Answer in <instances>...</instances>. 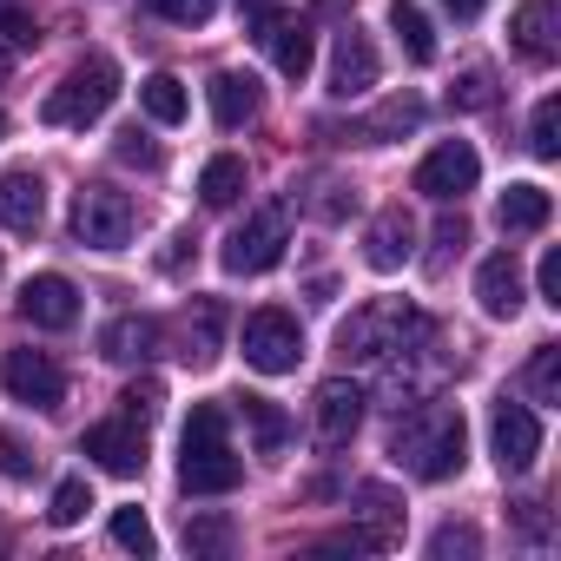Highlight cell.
Wrapping results in <instances>:
<instances>
[{"label":"cell","instance_id":"obj_1","mask_svg":"<svg viewBox=\"0 0 561 561\" xmlns=\"http://www.w3.org/2000/svg\"><path fill=\"white\" fill-rule=\"evenodd\" d=\"M390 456H397L416 482H449V476H462V462H469V423H462V410H456V403H436V397H416V403L397 416V430H390Z\"/></svg>","mask_w":561,"mask_h":561},{"label":"cell","instance_id":"obj_2","mask_svg":"<svg viewBox=\"0 0 561 561\" xmlns=\"http://www.w3.org/2000/svg\"><path fill=\"white\" fill-rule=\"evenodd\" d=\"M244 482V462L225 430V403H192L185 436H179V489L185 495H231Z\"/></svg>","mask_w":561,"mask_h":561},{"label":"cell","instance_id":"obj_3","mask_svg":"<svg viewBox=\"0 0 561 561\" xmlns=\"http://www.w3.org/2000/svg\"><path fill=\"white\" fill-rule=\"evenodd\" d=\"M113 100H119V67H113L106 54H87V60L67 67V80L41 100V119H47V126H73V133H87L93 119H106Z\"/></svg>","mask_w":561,"mask_h":561},{"label":"cell","instance_id":"obj_4","mask_svg":"<svg viewBox=\"0 0 561 561\" xmlns=\"http://www.w3.org/2000/svg\"><path fill=\"white\" fill-rule=\"evenodd\" d=\"M416 331H423V318H416L403 298H370V305H357V311L344 318L337 351H344V364H383V357L403 351Z\"/></svg>","mask_w":561,"mask_h":561},{"label":"cell","instance_id":"obj_5","mask_svg":"<svg viewBox=\"0 0 561 561\" xmlns=\"http://www.w3.org/2000/svg\"><path fill=\"white\" fill-rule=\"evenodd\" d=\"M133 231H139V205H133L119 185L93 179V185L73 192V238H80V244H93V251H126Z\"/></svg>","mask_w":561,"mask_h":561},{"label":"cell","instance_id":"obj_6","mask_svg":"<svg viewBox=\"0 0 561 561\" xmlns=\"http://www.w3.org/2000/svg\"><path fill=\"white\" fill-rule=\"evenodd\" d=\"M285 244H291V205L285 198H271V205H257L231 238H225V271L231 277H257V271H271L277 257H285Z\"/></svg>","mask_w":561,"mask_h":561},{"label":"cell","instance_id":"obj_7","mask_svg":"<svg viewBox=\"0 0 561 561\" xmlns=\"http://www.w3.org/2000/svg\"><path fill=\"white\" fill-rule=\"evenodd\" d=\"M238 351H244V364H251V370L285 377V370H298V357H305V331H298V318H291V311H251V318H244Z\"/></svg>","mask_w":561,"mask_h":561},{"label":"cell","instance_id":"obj_8","mask_svg":"<svg viewBox=\"0 0 561 561\" xmlns=\"http://www.w3.org/2000/svg\"><path fill=\"white\" fill-rule=\"evenodd\" d=\"M0 383H8V397L27 403V410H60L67 403V370L47 351H8L0 357Z\"/></svg>","mask_w":561,"mask_h":561},{"label":"cell","instance_id":"obj_9","mask_svg":"<svg viewBox=\"0 0 561 561\" xmlns=\"http://www.w3.org/2000/svg\"><path fill=\"white\" fill-rule=\"evenodd\" d=\"M476 179H482V159H476V146H469V139H443V146H430V159L416 165V192H423V198H436V205H449V198L476 192Z\"/></svg>","mask_w":561,"mask_h":561},{"label":"cell","instance_id":"obj_10","mask_svg":"<svg viewBox=\"0 0 561 561\" xmlns=\"http://www.w3.org/2000/svg\"><path fill=\"white\" fill-rule=\"evenodd\" d=\"M489 449H495V469H502V476L535 469V456H541V423H535V410L502 397L495 416H489Z\"/></svg>","mask_w":561,"mask_h":561},{"label":"cell","instance_id":"obj_11","mask_svg":"<svg viewBox=\"0 0 561 561\" xmlns=\"http://www.w3.org/2000/svg\"><path fill=\"white\" fill-rule=\"evenodd\" d=\"M80 456H93L106 476H139V469H146V423H133V416L93 423V430L80 436Z\"/></svg>","mask_w":561,"mask_h":561},{"label":"cell","instance_id":"obj_12","mask_svg":"<svg viewBox=\"0 0 561 561\" xmlns=\"http://www.w3.org/2000/svg\"><path fill=\"white\" fill-rule=\"evenodd\" d=\"M364 390L351 383V377H331V383H318V403H311V423H318V443L324 449H344L357 430H364Z\"/></svg>","mask_w":561,"mask_h":561},{"label":"cell","instance_id":"obj_13","mask_svg":"<svg viewBox=\"0 0 561 561\" xmlns=\"http://www.w3.org/2000/svg\"><path fill=\"white\" fill-rule=\"evenodd\" d=\"M21 318L41 324V331H73L80 324V291H73V277L60 271H41L21 285Z\"/></svg>","mask_w":561,"mask_h":561},{"label":"cell","instance_id":"obj_14","mask_svg":"<svg viewBox=\"0 0 561 561\" xmlns=\"http://www.w3.org/2000/svg\"><path fill=\"white\" fill-rule=\"evenodd\" d=\"M257 41L271 47V67L285 73V80H305V73L318 67V41H311V27L291 21V14H277V8L257 21Z\"/></svg>","mask_w":561,"mask_h":561},{"label":"cell","instance_id":"obj_15","mask_svg":"<svg viewBox=\"0 0 561 561\" xmlns=\"http://www.w3.org/2000/svg\"><path fill=\"white\" fill-rule=\"evenodd\" d=\"M331 100H364L370 87H377V47H370V34H357V27H344L337 34V47H331Z\"/></svg>","mask_w":561,"mask_h":561},{"label":"cell","instance_id":"obj_16","mask_svg":"<svg viewBox=\"0 0 561 561\" xmlns=\"http://www.w3.org/2000/svg\"><path fill=\"white\" fill-rule=\"evenodd\" d=\"M476 305H482V318H495V324H508V318L522 311V264H515V251H489V257L476 264Z\"/></svg>","mask_w":561,"mask_h":561},{"label":"cell","instance_id":"obj_17","mask_svg":"<svg viewBox=\"0 0 561 561\" xmlns=\"http://www.w3.org/2000/svg\"><path fill=\"white\" fill-rule=\"evenodd\" d=\"M0 225H8L14 238H34L41 225H47V185H41V172H0Z\"/></svg>","mask_w":561,"mask_h":561},{"label":"cell","instance_id":"obj_18","mask_svg":"<svg viewBox=\"0 0 561 561\" xmlns=\"http://www.w3.org/2000/svg\"><path fill=\"white\" fill-rule=\"evenodd\" d=\"M508 41H515L522 60L548 67V60L561 54V14H554V0H522L515 21H508Z\"/></svg>","mask_w":561,"mask_h":561},{"label":"cell","instance_id":"obj_19","mask_svg":"<svg viewBox=\"0 0 561 561\" xmlns=\"http://www.w3.org/2000/svg\"><path fill=\"white\" fill-rule=\"evenodd\" d=\"M410 251H416V218L403 205L377 211L370 231H364V264L370 271H397V264H410Z\"/></svg>","mask_w":561,"mask_h":561},{"label":"cell","instance_id":"obj_20","mask_svg":"<svg viewBox=\"0 0 561 561\" xmlns=\"http://www.w3.org/2000/svg\"><path fill=\"white\" fill-rule=\"evenodd\" d=\"M159 337H165L159 318H113V324L100 331V357H106V364H146V357L159 351Z\"/></svg>","mask_w":561,"mask_h":561},{"label":"cell","instance_id":"obj_21","mask_svg":"<svg viewBox=\"0 0 561 561\" xmlns=\"http://www.w3.org/2000/svg\"><path fill=\"white\" fill-rule=\"evenodd\" d=\"M205 93H211V119H218L225 133H238V126L257 119V80H251V73H231V67H225V73H211Z\"/></svg>","mask_w":561,"mask_h":561},{"label":"cell","instance_id":"obj_22","mask_svg":"<svg viewBox=\"0 0 561 561\" xmlns=\"http://www.w3.org/2000/svg\"><path fill=\"white\" fill-rule=\"evenodd\" d=\"M238 403V416H244V430H251V443H257V456H277L291 443V416L277 410L271 397H231Z\"/></svg>","mask_w":561,"mask_h":561},{"label":"cell","instance_id":"obj_23","mask_svg":"<svg viewBox=\"0 0 561 561\" xmlns=\"http://www.w3.org/2000/svg\"><path fill=\"white\" fill-rule=\"evenodd\" d=\"M390 34H397V47H403L416 67L436 60V27H430V14L416 8V0H390Z\"/></svg>","mask_w":561,"mask_h":561},{"label":"cell","instance_id":"obj_24","mask_svg":"<svg viewBox=\"0 0 561 561\" xmlns=\"http://www.w3.org/2000/svg\"><path fill=\"white\" fill-rule=\"evenodd\" d=\"M495 218H502V231H541L554 218V198L541 185H508L502 205H495Z\"/></svg>","mask_w":561,"mask_h":561},{"label":"cell","instance_id":"obj_25","mask_svg":"<svg viewBox=\"0 0 561 561\" xmlns=\"http://www.w3.org/2000/svg\"><path fill=\"white\" fill-rule=\"evenodd\" d=\"M198 198H205L211 211L238 205V198H244V159H238V152H218V159L198 172Z\"/></svg>","mask_w":561,"mask_h":561},{"label":"cell","instance_id":"obj_26","mask_svg":"<svg viewBox=\"0 0 561 561\" xmlns=\"http://www.w3.org/2000/svg\"><path fill=\"white\" fill-rule=\"evenodd\" d=\"M357 508H364V541L370 548H390L397 541V495L383 482H364L357 489Z\"/></svg>","mask_w":561,"mask_h":561},{"label":"cell","instance_id":"obj_27","mask_svg":"<svg viewBox=\"0 0 561 561\" xmlns=\"http://www.w3.org/2000/svg\"><path fill=\"white\" fill-rule=\"evenodd\" d=\"M139 106H146V119H159V126H179V119L192 113V100H185L179 73H152V80L139 87Z\"/></svg>","mask_w":561,"mask_h":561},{"label":"cell","instance_id":"obj_28","mask_svg":"<svg viewBox=\"0 0 561 561\" xmlns=\"http://www.w3.org/2000/svg\"><path fill=\"white\" fill-rule=\"evenodd\" d=\"M192 311H198V324H192V318H185V351H179V357H185V364H198V370H205V364H211V357H218V324H225V311H218V305H211V298H198V305H192Z\"/></svg>","mask_w":561,"mask_h":561},{"label":"cell","instance_id":"obj_29","mask_svg":"<svg viewBox=\"0 0 561 561\" xmlns=\"http://www.w3.org/2000/svg\"><path fill=\"white\" fill-rule=\"evenodd\" d=\"M410 126H423V100H410V93H403V100H390L377 119H364V126H357V139H364V146H383L390 133H410Z\"/></svg>","mask_w":561,"mask_h":561},{"label":"cell","instance_id":"obj_30","mask_svg":"<svg viewBox=\"0 0 561 561\" xmlns=\"http://www.w3.org/2000/svg\"><path fill=\"white\" fill-rule=\"evenodd\" d=\"M528 152L535 159H554L561 152V100L548 93L541 106H535V119H528Z\"/></svg>","mask_w":561,"mask_h":561},{"label":"cell","instance_id":"obj_31","mask_svg":"<svg viewBox=\"0 0 561 561\" xmlns=\"http://www.w3.org/2000/svg\"><path fill=\"white\" fill-rule=\"evenodd\" d=\"M87 508H93V489H87V476H67V482L54 489V508H47V522H54V528H73V522H87Z\"/></svg>","mask_w":561,"mask_h":561},{"label":"cell","instance_id":"obj_32","mask_svg":"<svg viewBox=\"0 0 561 561\" xmlns=\"http://www.w3.org/2000/svg\"><path fill=\"white\" fill-rule=\"evenodd\" d=\"M113 541H119L126 554H152V548H159V535H152V522H146L139 502H133V508H113Z\"/></svg>","mask_w":561,"mask_h":561},{"label":"cell","instance_id":"obj_33","mask_svg":"<svg viewBox=\"0 0 561 561\" xmlns=\"http://www.w3.org/2000/svg\"><path fill=\"white\" fill-rule=\"evenodd\" d=\"M449 106H456V113H482V106H495V73H489V67H469V73L449 87Z\"/></svg>","mask_w":561,"mask_h":561},{"label":"cell","instance_id":"obj_34","mask_svg":"<svg viewBox=\"0 0 561 561\" xmlns=\"http://www.w3.org/2000/svg\"><path fill=\"white\" fill-rule=\"evenodd\" d=\"M528 390H535V403H561V351H554V344H535Z\"/></svg>","mask_w":561,"mask_h":561},{"label":"cell","instance_id":"obj_35","mask_svg":"<svg viewBox=\"0 0 561 561\" xmlns=\"http://www.w3.org/2000/svg\"><path fill=\"white\" fill-rule=\"evenodd\" d=\"M159 403H165V383H159V377H139V383H126V397H119V416H133V423H146V430H152Z\"/></svg>","mask_w":561,"mask_h":561},{"label":"cell","instance_id":"obj_36","mask_svg":"<svg viewBox=\"0 0 561 561\" xmlns=\"http://www.w3.org/2000/svg\"><path fill=\"white\" fill-rule=\"evenodd\" d=\"M139 8L159 14V21H172V27H205L218 14V0H139Z\"/></svg>","mask_w":561,"mask_h":561},{"label":"cell","instance_id":"obj_37","mask_svg":"<svg viewBox=\"0 0 561 561\" xmlns=\"http://www.w3.org/2000/svg\"><path fill=\"white\" fill-rule=\"evenodd\" d=\"M185 548H192V554H225V548H231V522L192 515V522H185Z\"/></svg>","mask_w":561,"mask_h":561},{"label":"cell","instance_id":"obj_38","mask_svg":"<svg viewBox=\"0 0 561 561\" xmlns=\"http://www.w3.org/2000/svg\"><path fill=\"white\" fill-rule=\"evenodd\" d=\"M113 159H119V165H146V172H152V165H159V146H152L139 126H126V133L113 139Z\"/></svg>","mask_w":561,"mask_h":561},{"label":"cell","instance_id":"obj_39","mask_svg":"<svg viewBox=\"0 0 561 561\" xmlns=\"http://www.w3.org/2000/svg\"><path fill=\"white\" fill-rule=\"evenodd\" d=\"M34 469H41V456H27V443H21V436H0V476L27 482Z\"/></svg>","mask_w":561,"mask_h":561},{"label":"cell","instance_id":"obj_40","mask_svg":"<svg viewBox=\"0 0 561 561\" xmlns=\"http://www.w3.org/2000/svg\"><path fill=\"white\" fill-rule=\"evenodd\" d=\"M476 548H482V535H476L469 522H462V528H436V535H430V554H476Z\"/></svg>","mask_w":561,"mask_h":561},{"label":"cell","instance_id":"obj_41","mask_svg":"<svg viewBox=\"0 0 561 561\" xmlns=\"http://www.w3.org/2000/svg\"><path fill=\"white\" fill-rule=\"evenodd\" d=\"M535 277H541V305L561 311V251H541V271Z\"/></svg>","mask_w":561,"mask_h":561},{"label":"cell","instance_id":"obj_42","mask_svg":"<svg viewBox=\"0 0 561 561\" xmlns=\"http://www.w3.org/2000/svg\"><path fill=\"white\" fill-rule=\"evenodd\" d=\"M443 8H456L462 21H476V14H482V0H443Z\"/></svg>","mask_w":561,"mask_h":561},{"label":"cell","instance_id":"obj_43","mask_svg":"<svg viewBox=\"0 0 561 561\" xmlns=\"http://www.w3.org/2000/svg\"><path fill=\"white\" fill-rule=\"evenodd\" d=\"M8 73H14V47L0 41V87H8Z\"/></svg>","mask_w":561,"mask_h":561},{"label":"cell","instance_id":"obj_44","mask_svg":"<svg viewBox=\"0 0 561 561\" xmlns=\"http://www.w3.org/2000/svg\"><path fill=\"white\" fill-rule=\"evenodd\" d=\"M318 8H324V14H337V8H344V0H318Z\"/></svg>","mask_w":561,"mask_h":561},{"label":"cell","instance_id":"obj_45","mask_svg":"<svg viewBox=\"0 0 561 561\" xmlns=\"http://www.w3.org/2000/svg\"><path fill=\"white\" fill-rule=\"evenodd\" d=\"M0 139H8V113H0Z\"/></svg>","mask_w":561,"mask_h":561},{"label":"cell","instance_id":"obj_46","mask_svg":"<svg viewBox=\"0 0 561 561\" xmlns=\"http://www.w3.org/2000/svg\"><path fill=\"white\" fill-rule=\"evenodd\" d=\"M0 271H8V264H0Z\"/></svg>","mask_w":561,"mask_h":561}]
</instances>
